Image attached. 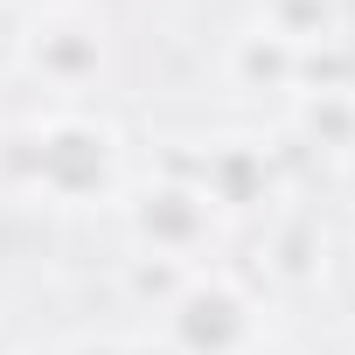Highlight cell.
Segmentation results:
<instances>
[{
	"label": "cell",
	"mask_w": 355,
	"mask_h": 355,
	"mask_svg": "<svg viewBox=\"0 0 355 355\" xmlns=\"http://www.w3.org/2000/svg\"><path fill=\"white\" fill-rule=\"evenodd\" d=\"M258 341V300L230 272H196L160 313L167 355H251Z\"/></svg>",
	"instance_id": "3957f363"
},
{
	"label": "cell",
	"mask_w": 355,
	"mask_h": 355,
	"mask_svg": "<svg viewBox=\"0 0 355 355\" xmlns=\"http://www.w3.org/2000/svg\"><path fill=\"white\" fill-rule=\"evenodd\" d=\"M15 8H28V15H49V8H70V0H15Z\"/></svg>",
	"instance_id": "8fae6325"
},
{
	"label": "cell",
	"mask_w": 355,
	"mask_h": 355,
	"mask_svg": "<svg viewBox=\"0 0 355 355\" xmlns=\"http://www.w3.org/2000/svg\"><path fill=\"white\" fill-rule=\"evenodd\" d=\"M189 279H196L189 265H167V258H139V251L125 258V293H132L139 306H153V313H167V300L182 293Z\"/></svg>",
	"instance_id": "30bf717a"
},
{
	"label": "cell",
	"mask_w": 355,
	"mask_h": 355,
	"mask_svg": "<svg viewBox=\"0 0 355 355\" xmlns=\"http://www.w3.org/2000/svg\"><path fill=\"white\" fill-rule=\"evenodd\" d=\"M265 265H272L286 286L313 279V272L327 265V237H320V223H313V216H300V209L272 216V237H265Z\"/></svg>",
	"instance_id": "9c48e42d"
},
{
	"label": "cell",
	"mask_w": 355,
	"mask_h": 355,
	"mask_svg": "<svg viewBox=\"0 0 355 355\" xmlns=\"http://www.w3.org/2000/svg\"><path fill=\"white\" fill-rule=\"evenodd\" d=\"M251 21L272 28L279 42H293L300 56H306V49H327V42L348 35V8H341V0H258Z\"/></svg>",
	"instance_id": "52a82bcc"
},
{
	"label": "cell",
	"mask_w": 355,
	"mask_h": 355,
	"mask_svg": "<svg viewBox=\"0 0 355 355\" xmlns=\"http://www.w3.org/2000/svg\"><path fill=\"white\" fill-rule=\"evenodd\" d=\"M112 63V35L91 8H49V15H28V35H21V70L56 91V98H84Z\"/></svg>",
	"instance_id": "5b68a950"
},
{
	"label": "cell",
	"mask_w": 355,
	"mask_h": 355,
	"mask_svg": "<svg viewBox=\"0 0 355 355\" xmlns=\"http://www.w3.org/2000/svg\"><path fill=\"white\" fill-rule=\"evenodd\" d=\"M182 174L209 196V209L223 223L272 216L279 196H286V167H279V153L258 132H216V139H202L196 160H182Z\"/></svg>",
	"instance_id": "277c9868"
},
{
	"label": "cell",
	"mask_w": 355,
	"mask_h": 355,
	"mask_svg": "<svg viewBox=\"0 0 355 355\" xmlns=\"http://www.w3.org/2000/svg\"><path fill=\"white\" fill-rule=\"evenodd\" d=\"M125 196V139L98 112H42L0 125V202L42 209H105Z\"/></svg>",
	"instance_id": "6da1fadb"
},
{
	"label": "cell",
	"mask_w": 355,
	"mask_h": 355,
	"mask_svg": "<svg viewBox=\"0 0 355 355\" xmlns=\"http://www.w3.org/2000/svg\"><path fill=\"white\" fill-rule=\"evenodd\" d=\"M0 355H8V334H0Z\"/></svg>",
	"instance_id": "7c38bea8"
},
{
	"label": "cell",
	"mask_w": 355,
	"mask_h": 355,
	"mask_svg": "<svg viewBox=\"0 0 355 355\" xmlns=\"http://www.w3.org/2000/svg\"><path fill=\"white\" fill-rule=\"evenodd\" d=\"M119 209H125V237H132L139 258H167V265H189V272H202V258L223 237V216L209 209V196L182 167H160L146 182H125Z\"/></svg>",
	"instance_id": "7a4b0ae2"
},
{
	"label": "cell",
	"mask_w": 355,
	"mask_h": 355,
	"mask_svg": "<svg viewBox=\"0 0 355 355\" xmlns=\"http://www.w3.org/2000/svg\"><path fill=\"white\" fill-rule=\"evenodd\" d=\"M223 84L237 98H293L300 91V49L279 42L272 28L244 21L230 42H223Z\"/></svg>",
	"instance_id": "8992f818"
},
{
	"label": "cell",
	"mask_w": 355,
	"mask_h": 355,
	"mask_svg": "<svg viewBox=\"0 0 355 355\" xmlns=\"http://www.w3.org/2000/svg\"><path fill=\"white\" fill-rule=\"evenodd\" d=\"M293 132L320 153H355V91H293Z\"/></svg>",
	"instance_id": "ba28073f"
}]
</instances>
